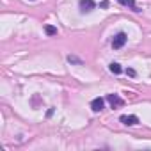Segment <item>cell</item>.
I'll use <instances>...</instances> for the list:
<instances>
[{"label":"cell","instance_id":"cell-1","mask_svg":"<svg viewBox=\"0 0 151 151\" xmlns=\"http://www.w3.org/2000/svg\"><path fill=\"white\" fill-rule=\"evenodd\" d=\"M126 39H128V36H126L124 32H119V34H116V36H114V39H112V48H114V50H119V48H123V46L126 45Z\"/></svg>","mask_w":151,"mask_h":151},{"label":"cell","instance_id":"cell-2","mask_svg":"<svg viewBox=\"0 0 151 151\" xmlns=\"http://www.w3.org/2000/svg\"><path fill=\"white\" fill-rule=\"evenodd\" d=\"M78 7H80V13H91L96 7V4H94V0H80Z\"/></svg>","mask_w":151,"mask_h":151},{"label":"cell","instance_id":"cell-3","mask_svg":"<svg viewBox=\"0 0 151 151\" xmlns=\"http://www.w3.org/2000/svg\"><path fill=\"white\" fill-rule=\"evenodd\" d=\"M107 101L112 105V109H116V107H121V105L124 103V100H123L121 96H117V94H109V96H107Z\"/></svg>","mask_w":151,"mask_h":151},{"label":"cell","instance_id":"cell-4","mask_svg":"<svg viewBox=\"0 0 151 151\" xmlns=\"http://www.w3.org/2000/svg\"><path fill=\"white\" fill-rule=\"evenodd\" d=\"M119 121L126 126H133V124H139V117L137 116H121Z\"/></svg>","mask_w":151,"mask_h":151},{"label":"cell","instance_id":"cell-5","mask_svg":"<svg viewBox=\"0 0 151 151\" xmlns=\"http://www.w3.org/2000/svg\"><path fill=\"white\" fill-rule=\"evenodd\" d=\"M103 105H105V100H103V98H94V100L91 101L93 112H101V110H103Z\"/></svg>","mask_w":151,"mask_h":151},{"label":"cell","instance_id":"cell-6","mask_svg":"<svg viewBox=\"0 0 151 151\" xmlns=\"http://www.w3.org/2000/svg\"><path fill=\"white\" fill-rule=\"evenodd\" d=\"M119 4H123V6H126V7H130L132 11H135V13H139L140 9L135 6V0H119Z\"/></svg>","mask_w":151,"mask_h":151},{"label":"cell","instance_id":"cell-7","mask_svg":"<svg viewBox=\"0 0 151 151\" xmlns=\"http://www.w3.org/2000/svg\"><path fill=\"white\" fill-rule=\"evenodd\" d=\"M109 69L114 73V75H119L121 71H123V68H121V64H117V62H110V66H109Z\"/></svg>","mask_w":151,"mask_h":151},{"label":"cell","instance_id":"cell-8","mask_svg":"<svg viewBox=\"0 0 151 151\" xmlns=\"http://www.w3.org/2000/svg\"><path fill=\"white\" fill-rule=\"evenodd\" d=\"M68 62H71V64H78V66H82V59H78V57H75V55H68Z\"/></svg>","mask_w":151,"mask_h":151},{"label":"cell","instance_id":"cell-9","mask_svg":"<svg viewBox=\"0 0 151 151\" xmlns=\"http://www.w3.org/2000/svg\"><path fill=\"white\" fill-rule=\"evenodd\" d=\"M45 30H46V34H48V36H55V34H57V29H55L53 25H46V27H45Z\"/></svg>","mask_w":151,"mask_h":151},{"label":"cell","instance_id":"cell-10","mask_svg":"<svg viewBox=\"0 0 151 151\" xmlns=\"http://www.w3.org/2000/svg\"><path fill=\"white\" fill-rule=\"evenodd\" d=\"M126 75H128V77H135V69L128 68V69H126Z\"/></svg>","mask_w":151,"mask_h":151},{"label":"cell","instance_id":"cell-11","mask_svg":"<svg viewBox=\"0 0 151 151\" xmlns=\"http://www.w3.org/2000/svg\"><path fill=\"white\" fill-rule=\"evenodd\" d=\"M107 6H109V0H103V2L100 4V7H107Z\"/></svg>","mask_w":151,"mask_h":151}]
</instances>
